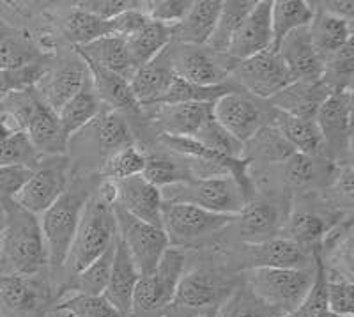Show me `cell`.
I'll use <instances>...</instances> for the list:
<instances>
[{
	"instance_id": "24",
	"label": "cell",
	"mask_w": 354,
	"mask_h": 317,
	"mask_svg": "<svg viewBox=\"0 0 354 317\" xmlns=\"http://www.w3.org/2000/svg\"><path fill=\"white\" fill-rule=\"evenodd\" d=\"M140 271L137 269L133 259L129 257L128 250L122 245L121 239H115V252H113L112 269H110L109 285H106L103 298L109 301L115 310L124 316H131L133 293L140 280Z\"/></svg>"
},
{
	"instance_id": "26",
	"label": "cell",
	"mask_w": 354,
	"mask_h": 317,
	"mask_svg": "<svg viewBox=\"0 0 354 317\" xmlns=\"http://www.w3.org/2000/svg\"><path fill=\"white\" fill-rule=\"evenodd\" d=\"M87 69L94 93L100 98L101 105L105 109L113 110V112L121 114V116H126V114L133 116V114L142 112L140 105L137 103V100L133 96L129 82L126 78L119 77L115 73L106 71V69L97 68L94 64H87Z\"/></svg>"
},
{
	"instance_id": "8",
	"label": "cell",
	"mask_w": 354,
	"mask_h": 317,
	"mask_svg": "<svg viewBox=\"0 0 354 317\" xmlns=\"http://www.w3.org/2000/svg\"><path fill=\"white\" fill-rule=\"evenodd\" d=\"M328 161L349 163L353 137V89H333L315 114Z\"/></svg>"
},
{
	"instance_id": "52",
	"label": "cell",
	"mask_w": 354,
	"mask_h": 317,
	"mask_svg": "<svg viewBox=\"0 0 354 317\" xmlns=\"http://www.w3.org/2000/svg\"><path fill=\"white\" fill-rule=\"evenodd\" d=\"M36 167L28 165H8L0 167V202L12 201L24 185L30 179Z\"/></svg>"
},
{
	"instance_id": "45",
	"label": "cell",
	"mask_w": 354,
	"mask_h": 317,
	"mask_svg": "<svg viewBox=\"0 0 354 317\" xmlns=\"http://www.w3.org/2000/svg\"><path fill=\"white\" fill-rule=\"evenodd\" d=\"M324 158H314L306 156L301 153H292L287 158L282 167V179L286 185L292 186V188H305V186H312L317 183L322 176H324Z\"/></svg>"
},
{
	"instance_id": "55",
	"label": "cell",
	"mask_w": 354,
	"mask_h": 317,
	"mask_svg": "<svg viewBox=\"0 0 354 317\" xmlns=\"http://www.w3.org/2000/svg\"><path fill=\"white\" fill-rule=\"evenodd\" d=\"M138 4L140 2H131V0H93V2H78L77 6L100 20L109 21L128 9L137 8Z\"/></svg>"
},
{
	"instance_id": "23",
	"label": "cell",
	"mask_w": 354,
	"mask_h": 317,
	"mask_svg": "<svg viewBox=\"0 0 354 317\" xmlns=\"http://www.w3.org/2000/svg\"><path fill=\"white\" fill-rule=\"evenodd\" d=\"M172 80L174 71L172 64H170L169 46H167L151 62L135 69L128 82L140 109H145V107H154L160 103L161 98L169 91Z\"/></svg>"
},
{
	"instance_id": "51",
	"label": "cell",
	"mask_w": 354,
	"mask_h": 317,
	"mask_svg": "<svg viewBox=\"0 0 354 317\" xmlns=\"http://www.w3.org/2000/svg\"><path fill=\"white\" fill-rule=\"evenodd\" d=\"M192 4L194 2L189 0H154V2H144V11L149 20L172 28L186 17Z\"/></svg>"
},
{
	"instance_id": "18",
	"label": "cell",
	"mask_w": 354,
	"mask_h": 317,
	"mask_svg": "<svg viewBox=\"0 0 354 317\" xmlns=\"http://www.w3.org/2000/svg\"><path fill=\"white\" fill-rule=\"evenodd\" d=\"M270 48H273L271 2L257 0L234 36L227 50V57L238 62V60H245Z\"/></svg>"
},
{
	"instance_id": "25",
	"label": "cell",
	"mask_w": 354,
	"mask_h": 317,
	"mask_svg": "<svg viewBox=\"0 0 354 317\" xmlns=\"http://www.w3.org/2000/svg\"><path fill=\"white\" fill-rule=\"evenodd\" d=\"M25 133H27L34 151L37 154H43V156H61L69 147V137L57 119V114L52 109H48L43 101L37 105L32 117L28 119Z\"/></svg>"
},
{
	"instance_id": "32",
	"label": "cell",
	"mask_w": 354,
	"mask_h": 317,
	"mask_svg": "<svg viewBox=\"0 0 354 317\" xmlns=\"http://www.w3.org/2000/svg\"><path fill=\"white\" fill-rule=\"evenodd\" d=\"M271 119H273L271 126L282 133V137L289 142L296 153L314 158H326L322 137L314 119H298V117L286 116L278 110H274Z\"/></svg>"
},
{
	"instance_id": "16",
	"label": "cell",
	"mask_w": 354,
	"mask_h": 317,
	"mask_svg": "<svg viewBox=\"0 0 354 317\" xmlns=\"http://www.w3.org/2000/svg\"><path fill=\"white\" fill-rule=\"evenodd\" d=\"M88 82V69L82 57L75 52L73 59L62 60L55 68H46L34 91L48 109L59 112L75 94Z\"/></svg>"
},
{
	"instance_id": "58",
	"label": "cell",
	"mask_w": 354,
	"mask_h": 317,
	"mask_svg": "<svg viewBox=\"0 0 354 317\" xmlns=\"http://www.w3.org/2000/svg\"><path fill=\"white\" fill-rule=\"evenodd\" d=\"M2 233H4V217H2V209H0V248H2Z\"/></svg>"
},
{
	"instance_id": "13",
	"label": "cell",
	"mask_w": 354,
	"mask_h": 317,
	"mask_svg": "<svg viewBox=\"0 0 354 317\" xmlns=\"http://www.w3.org/2000/svg\"><path fill=\"white\" fill-rule=\"evenodd\" d=\"M69 186L68 163L61 156H55L50 163H44L34 169L30 179L17 193L12 202L25 209L34 217L41 215L57 202Z\"/></svg>"
},
{
	"instance_id": "15",
	"label": "cell",
	"mask_w": 354,
	"mask_h": 317,
	"mask_svg": "<svg viewBox=\"0 0 354 317\" xmlns=\"http://www.w3.org/2000/svg\"><path fill=\"white\" fill-rule=\"evenodd\" d=\"M213 119L241 144H246L259 129L268 126L264 109L241 91H234L214 101Z\"/></svg>"
},
{
	"instance_id": "6",
	"label": "cell",
	"mask_w": 354,
	"mask_h": 317,
	"mask_svg": "<svg viewBox=\"0 0 354 317\" xmlns=\"http://www.w3.org/2000/svg\"><path fill=\"white\" fill-rule=\"evenodd\" d=\"M236 282L209 269H194L181 277L163 317H211L225 301Z\"/></svg>"
},
{
	"instance_id": "44",
	"label": "cell",
	"mask_w": 354,
	"mask_h": 317,
	"mask_svg": "<svg viewBox=\"0 0 354 317\" xmlns=\"http://www.w3.org/2000/svg\"><path fill=\"white\" fill-rule=\"evenodd\" d=\"M147 154L137 147V145H126L110 153L105 160L101 161V176L109 181H122L128 177L142 176L145 167Z\"/></svg>"
},
{
	"instance_id": "37",
	"label": "cell",
	"mask_w": 354,
	"mask_h": 317,
	"mask_svg": "<svg viewBox=\"0 0 354 317\" xmlns=\"http://www.w3.org/2000/svg\"><path fill=\"white\" fill-rule=\"evenodd\" d=\"M142 177L149 181L151 185L163 190L167 186L177 185L183 181L194 179L192 160L179 154H147L145 167L142 170Z\"/></svg>"
},
{
	"instance_id": "5",
	"label": "cell",
	"mask_w": 354,
	"mask_h": 317,
	"mask_svg": "<svg viewBox=\"0 0 354 317\" xmlns=\"http://www.w3.org/2000/svg\"><path fill=\"white\" fill-rule=\"evenodd\" d=\"M163 202H183L225 217H238L252 195L232 176L194 177L160 190Z\"/></svg>"
},
{
	"instance_id": "2",
	"label": "cell",
	"mask_w": 354,
	"mask_h": 317,
	"mask_svg": "<svg viewBox=\"0 0 354 317\" xmlns=\"http://www.w3.org/2000/svg\"><path fill=\"white\" fill-rule=\"evenodd\" d=\"M115 239L117 224L113 206L94 190L85 204L62 269L73 278L101 257Z\"/></svg>"
},
{
	"instance_id": "34",
	"label": "cell",
	"mask_w": 354,
	"mask_h": 317,
	"mask_svg": "<svg viewBox=\"0 0 354 317\" xmlns=\"http://www.w3.org/2000/svg\"><path fill=\"white\" fill-rule=\"evenodd\" d=\"M103 109L105 107L101 105L100 98L94 93L93 85H91V77H88L87 84L64 107L59 109L57 119H59L62 129H64V133L69 137V141H71L73 135H77L91 120L96 119L97 114Z\"/></svg>"
},
{
	"instance_id": "3",
	"label": "cell",
	"mask_w": 354,
	"mask_h": 317,
	"mask_svg": "<svg viewBox=\"0 0 354 317\" xmlns=\"http://www.w3.org/2000/svg\"><path fill=\"white\" fill-rule=\"evenodd\" d=\"M91 193L93 192L88 190L87 181H75L57 199L55 204L50 206L41 217H37L48 253V268H52V271L62 269Z\"/></svg>"
},
{
	"instance_id": "27",
	"label": "cell",
	"mask_w": 354,
	"mask_h": 317,
	"mask_svg": "<svg viewBox=\"0 0 354 317\" xmlns=\"http://www.w3.org/2000/svg\"><path fill=\"white\" fill-rule=\"evenodd\" d=\"M80 132L88 133L87 142L93 144V149L105 160L110 153L133 145V133L126 123L124 116L103 109L94 120H91Z\"/></svg>"
},
{
	"instance_id": "19",
	"label": "cell",
	"mask_w": 354,
	"mask_h": 317,
	"mask_svg": "<svg viewBox=\"0 0 354 317\" xmlns=\"http://www.w3.org/2000/svg\"><path fill=\"white\" fill-rule=\"evenodd\" d=\"M151 123L165 137H195V133L213 119V103H177L154 105Z\"/></svg>"
},
{
	"instance_id": "12",
	"label": "cell",
	"mask_w": 354,
	"mask_h": 317,
	"mask_svg": "<svg viewBox=\"0 0 354 317\" xmlns=\"http://www.w3.org/2000/svg\"><path fill=\"white\" fill-rule=\"evenodd\" d=\"M169 57L176 77L201 87H214L227 84L236 60L227 55L211 52L205 46L179 44L172 50L169 44Z\"/></svg>"
},
{
	"instance_id": "4",
	"label": "cell",
	"mask_w": 354,
	"mask_h": 317,
	"mask_svg": "<svg viewBox=\"0 0 354 317\" xmlns=\"http://www.w3.org/2000/svg\"><path fill=\"white\" fill-rule=\"evenodd\" d=\"M314 268H252L245 271V282L259 300L273 312L274 317H283L294 312L303 303L314 284Z\"/></svg>"
},
{
	"instance_id": "46",
	"label": "cell",
	"mask_w": 354,
	"mask_h": 317,
	"mask_svg": "<svg viewBox=\"0 0 354 317\" xmlns=\"http://www.w3.org/2000/svg\"><path fill=\"white\" fill-rule=\"evenodd\" d=\"M211 317H274L268 307L255 296L245 284L236 285V289L225 298Z\"/></svg>"
},
{
	"instance_id": "7",
	"label": "cell",
	"mask_w": 354,
	"mask_h": 317,
	"mask_svg": "<svg viewBox=\"0 0 354 317\" xmlns=\"http://www.w3.org/2000/svg\"><path fill=\"white\" fill-rule=\"evenodd\" d=\"M186 273V253L179 248H169L156 268L142 275L133 293L129 317H163L172 303L177 284Z\"/></svg>"
},
{
	"instance_id": "59",
	"label": "cell",
	"mask_w": 354,
	"mask_h": 317,
	"mask_svg": "<svg viewBox=\"0 0 354 317\" xmlns=\"http://www.w3.org/2000/svg\"><path fill=\"white\" fill-rule=\"evenodd\" d=\"M0 209H2V208H0Z\"/></svg>"
},
{
	"instance_id": "47",
	"label": "cell",
	"mask_w": 354,
	"mask_h": 317,
	"mask_svg": "<svg viewBox=\"0 0 354 317\" xmlns=\"http://www.w3.org/2000/svg\"><path fill=\"white\" fill-rule=\"evenodd\" d=\"M192 138L197 141L201 145H204V147L214 151V153L229 158V160H243V149H245V144L236 141V138H234L225 128H221L214 119L207 120V123L195 133V137Z\"/></svg>"
},
{
	"instance_id": "14",
	"label": "cell",
	"mask_w": 354,
	"mask_h": 317,
	"mask_svg": "<svg viewBox=\"0 0 354 317\" xmlns=\"http://www.w3.org/2000/svg\"><path fill=\"white\" fill-rule=\"evenodd\" d=\"M41 277H0V317H43L48 310L50 287Z\"/></svg>"
},
{
	"instance_id": "54",
	"label": "cell",
	"mask_w": 354,
	"mask_h": 317,
	"mask_svg": "<svg viewBox=\"0 0 354 317\" xmlns=\"http://www.w3.org/2000/svg\"><path fill=\"white\" fill-rule=\"evenodd\" d=\"M353 169L351 163H344L338 174H335L330 185V195L328 201L338 208H353Z\"/></svg>"
},
{
	"instance_id": "36",
	"label": "cell",
	"mask_w": 354,
	"mask_h": 317,
	"mask_svg": "<svg viewBox=\"0 0 354 317\" xmlns=\"http://www.w3.org/2000/svg\"><path fill=\"white\" fill-rule=\"evenodd\" d=\"M254 6L255 0H227V2H221L216 25H214V30L207 44H205V48H209L214 53L227 55V50H229L234 36H236L243 20Z\"/></svg>"
},
{
	"instance_id": "22",
	"label": "cell",
	"mask_w": 354,
	"mask_h": 317,
	"mask_svg": "<svg viewBox=\"0 0 354 317\" xmlns=\"http://www.w3.org/2000/svg\"><path fill=\"white\" fill-rule=\"evenodd\" d=\"M277 52L289 69L292 80H319L324 73V59L310 39L308 27L290 33Z\"/></svg>"
},
{
	"instance_id": "42",
	"label": "cell",
	"mask_w": 354,
	"mask_h": 317,
	"mask_svg": "<svg viewBox=\"0 0 354 317\" xmlns=\"http://www.w3.org/2000/svg\"><path fill=\"white\" fill-rule=\"evenodd\" d=\"M62 33L66 39L75 44V48L85 46L103 36H110L109 21L100 20L78 6L69 9L68 15L62 18Z\"/></svg>"
},
{
	"instance_id": "43",
	"label": "cell",
	"mask_w": 354,
	"mask_h": 317,
	"mask_svg": "<svg viewBox=\"0 0 354 317\" xmlns=\"http://www.w3.org/2000/svg\"><path fill=\"white\" fill-rule=\"evenodd\" d=\"M43 317H128L113 309L103 296H62Z\"/></svg>"
},
{
	"instance_id": "30",
	"label": "cell",
	"mask_w": 354,
	"mask_h": 317,
	"mask_svg": "<svg viewBox=\"0 0 354 317\" xmlns=\"http://www.w3.org/2000/svg\"><path fill=\"white\" fill-rule=\"evenodd\" d=\"M75 52L87 62L110 73H115L119 77L129 80L135 73L131 59H129L126 41L117 36H103L93 43L80 46Z\"/></svg>"
},
{
	"instance_id": "40",
	"label": "cell",
	"mask_w": 354,
	"mask_h": 317,
	"mask_svg": "<svg viewBox=\"0 0 354 317\" xmlns=\"http://www.w3.org/2000/svg\"><path fill=\"white\" fill-rule=\"evenodd\" d=\"M292 153H296V151L282 137V133L278 132L274 126H264L245 144L243 160L248 161L250 158H254L262 163L280 165Z\"/></svg>"
},
{
	"instance_id": "41",
	"label": "cell",
	"mask_w": 354,
	"mask_h": 317,
	"mask_svg": "<svg viewBox=\"0 0 354 317\" xmlns=\"http://www.w3.org/2000/svg\"><path fill=\"white\" fill-rule=\"evenodd\" d=\"M113 252H115V241L101 257L91 262L80 273L75 275L68 287L64 289V296L78 294V296H103L106 285H109L110 269H112Z\"/></svg>"
},
{
	"instance_id": "1",
	"label": "cell",
	"mask_w": 354,
	"mask_h": 317,
	"mask_svg": "<svg viewBox=\"0 0 354 317\" xmlns=\"http://www.w3.org/2000/svg\"><path fill=\"white\" fill-rule=\"evenodd\" d=\"M4 217L2 248H0V277L43 275L48 268V253L44 246L39 218L27 213L12 201L0 202Z\"/></svg>"
},
{
	"instance_id": "39",
	"label": "cell",
	"mask_w": 354,
	"mask_h": 317,
	"mask_svg": "<svg viewBox=\"0 0 354 317\" xmlns=\"http://www.w3.org/2000/svg\"><path fill=\"white\" fill-rule=\"evenodd\" d=\"M30 64H37L36 44L27 34L0 20V69H20Z\"/></svg>"
},
{
	"instance_id": "20",
	"label": "cell",
	"mask_w": 354,
	"mask_h": 317,
	"mask_svg": "<svg viewBox=\"0 0 354 317\" xmlns=\"http://www.w3.org/2000/svg\"><path fill=\"white\" fill-rule=\"evenodd\" d=\"M115 183V202L113 206L124 209L126 213L147 221L151 225L161 227V199L160 188L153 186L142 176L128 177Z\"/></svg>"
},
{
	"instance_id": "29",
	"label": "cell",
	"mask_w": 354,
	"mask_h": 317,
	"mask_svg": "<svg viewBox=\"0 0 354 317\" xmlns=\"http://www.w3.org/2000/svg\"><path fill=\"white\" fill-rule=\"evenodd\" d=\"M221 2L218 0H198L194 2L186 17L172 27V41L189 46H205L216 25Z\"/></svg>"
},
{
	"instance_id": "38",
	"label": "cell",
	"mask_w": 354,
	"mask_h": 317,
	"mask_svg": "<svg viewBox=\"0 0 354 317\" xmlns=\"http://www.w3.org/2000/svg\"><path fill=\"white\" fill-rule=\"evenodd\" d=\"M314 18V8L303 0H277L271 2V28H273V50L280 46L290 33L308 27Z\"/></svg>"
},
{
	"instance_id": "35",
	"label": "cell",
	"mask_w": 354,
	"mask_h": 317,
	"mask_svg": "<svg viewBox=\"0 0 354 317\" xmlns=\"http://www.w3.org/2000/svg\"><path fill=\"white\" fill-rule=\"evenodd\" d=\"M126 48L135 69L147 64L172 43V28L149 20L140 30L126 37Z\"/></svg>"
},
{
	"instance_id": "17",
	"label": "cell",
	"mask_w": 354,
	"mask_h": 317,
	"mask_svg": "<svg viewBox=\"0 0 354 317\" xmlns=\"http://www.w3.org/2000/svg\"><path fill=\"white\" fill-rule=\"evenodd\" d=\"M315 252L303 248L298 243L283 236L248 243L243 250V259L248 269L252 268H289L306 269L314 268Z\"/></svg>"
},
{
	"instance_id": "33",
	"label": "cell",
	"mask_w": 354,
	"mask_h": 317,
	"mask_svg": "<svg viewBox=\"0 0 354 317\" xmlns=\"http://www.w3.org/2000/svg\"><path fill=\"white\" fill-rule=\"evenodd\" d=\"M308 34L315 50L321 53L322 59H326L353 39V21L314 9V18L308 25Z\"/></svg>"
},
{
	"instance_id": "57",
	"label": "cell",
	"mask_w": 354,
	"mask_h": 317,
	"mask_svg": "<svg viewBox=\"0 0 354 317\" xmlns=\"http://www.w3.org/2000/svg\"><path fill=\"white\" fill-rule=\"evenodd\" d=\"M310 317H340V316H337V314L330 312V310H322V312L314 314V316H310Z\"/></svg>"
},
{
	"instance_id": "21",
	"label": "cell",
	"mask_w": 354,
	"mask_h": 317,
	"mask_svg": "<svg viewBox=\"0 0 354 317\" xmlns=\"http://www.w3.org/2000/svg\"><path fill=\"white\" fill-rule=\"evenodd\" d=\"M333 89L326 82L319 80H294L270 100L273 109L298 119H315V114L321 109Z\"/></svg>"
},
{
	"instance_id": "31",
	"label": "cell",
	"mask_w": 354,
	"mask_h": 317,
	"mask_svg": "<svg viewBox=\"0 0 354 317\" xmlns=\"http://www.w3.org/2000/svg\"><path fill=\"white\" fill-rule=\"evenodd\" d=\"M232 225H238L239 234H245L250 243H257L278 236L277 233L283 227V220L277 204L252 199Z\"/></svg>"
},
{
	"instance_id": "56",
	"label": "cell",
	"mask_w": 354,
	"mask_h": 317,
	"mask_svg": "<svg viewBox=\"0 0 354 317\" xmlns=\"http://www.w3.org/2000/svg\"><path fill=\"white\" fill-rule=\"evenodd\" d=\"M310 4L314 9H319V11L333 15V17L342 18V20L353 21L354 2H351V0H347V2H340V0H335V2H310Z\"/></svg>"
},
{
	"instance_id": "9",
	"label": "cell",
	"mask_w": 354,
	"mask_h": 317,
	"mask_svg": "<svg viewBox=\"0 0 354 317\" xmlns=\"http://www.w3.org/2000/svg\"><path fill=\"white\" fill-rule=\"evenodd\" d=\"M236 217L216 215L205 209L183 202H163L161 206V229L165 230L174 248L192 245L197 241L218 234L232 225Z\"/></svg>"
},
{
	"instance_id": "48",
	"label": "cell",
	"mask_w": 354,
	"mask_h": 317,
	"mask_svg": "<svg viewBox=\"0 0 354 317\" xmlns=\"http://www.w3.org/2000/svg\"><path fill=\"white\" fill-rule=\"evenodd\" d=\"M326 269V268H324ZM326 303L328 310L340 317H353L354 285L351 278L326 269Z\"/></svg>"
},
{
	"instance_id": "49",
	"label": "cell",
	"mask_w": 354,
	"mask_h": 317,
	"mask_svg": "<svg viewBox=\"0 0 354 317\" xmlns=\"http://www.w3.org/2000/svg\"><path fill=\"white\" fill-rule=\"evenodd\" d=\"M353 39L342 48L331 53L324 59V73L322 80L326 82L331 89H353Z\"/></svg>"
},
{
	"instance_id": "53",
	"label": "cell",
	"mask_w": 354,
	"mask_h": 317,
	"mask_svg": "<svg viewBox=\"0 0 354 317\" xmlns=\"http://www.w3.org/2000/svg\"><path fill=\"white\" fill-rule=\"evenodd\" d=\"M147 21H149V17L144 11V2H140L137 8L128 9V11L121 12L115 18L109 20V33L110 36L126 39V37H129L131 34L137 33V30H140Z\"/></svg>"
},
{
	"instance_id": "50",
	"label": "cell",
	"mask_w": 354,
	"mask_h": 317,
	"mask_svg": "<svg viewBox=\"0 0 354 317\" xmlns=\"http://www.w3.org/2000/svg\"><path fill=\"white\" fill-rule=\"evenodd\" d=\"M44 69L39 62L20 69H0V101L17 91L34 87Z\"/></svg>"
},
{
	"instance_id": "28",
	"label": "cell",
	"mask_w": 354,
	"mask_h": 317,
	"mask_svg": "<svg viewBox=\"0 0 354 317\" xmlns=\"http://www.w3.org/2000/svg\"><path fill=\"white\" fill-rule=\"evenodd\" d=\"M333 227V224L328 221L324 213H321L317 208H312L310 204H299L292 209L283 221L282 230L287 234V239L298 243L303 248L310 252H319L321 241L324 234Z\"/></svg>"
},
{
	"instance_id": "10",
	"label": "cell",
	"mask_w": 354,
	"mask_h": 317,
	"mask_svg": "<svg viewBox=\"0 0 354 317\" xmlns=\"http://www.w3.org/2000/svg\"><path fill=\"white\" fill-rule=\"evenodd\" d=\"M229 80H232L239 91L248 96L261 100H271L274 94L294 82L280 53L273 48L245 60H238L230 71Z\"/></svg>"
},
{
	"instance_id": "11",
	"label": "cell",
	"mask_w": 354,
	"mask_h": 317,
	"mask_svg": "<svg viewBox=\"0 0 354 317\" xmlns=\"http://www.w3.org/2000/svg\"><path fill=\"white\" fill-rule=\"evenodd\" d=\"M113 215L117 224V237L126 246L140 275L153 271L163 257V253L170 248L165 230L131 217L117 206H113Z\"/></svg>"
}]
</instances>
